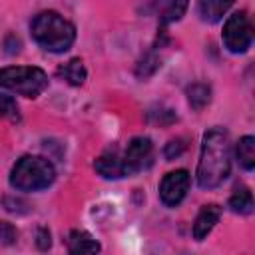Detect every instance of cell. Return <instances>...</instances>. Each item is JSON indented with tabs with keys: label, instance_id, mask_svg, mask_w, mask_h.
<instances>
[{
	"label": "cell",
	"instance_id": "obj_13",
	"mask_svg": "<svg viewBox=\"0 0 255 255\" xmlns=\"http://www.w3.org/2000/svg\"><path fill=\"white\" fill-rule=\"evenodd\" d=\"M56 74L60 80L68 82L70 86H82L86 82V68H84V62L80 58H72L70 62L62 64Z\"/></svg>",
	"mask_w": 255,
	"mask_h": 255
},
{
	"label": "cell",
	"instance_id": "obj_16",
	"mask_svg": "<svg viewBox=\"0 0 255 255\" xmlns=\"http://www.w3.org/2000/svg\"><path fill=\"white\" fill-rule=\"evenodd\" d=\"M211 100V90L205 84H191L187 88V102L193 110H203Z\"/></svg>",
	"mask_w": 255,
	"mask_h": 255
},
{
	"label": "cell",
	"instance_id": "obj_14",
	"mask_svg": "<svg viewBox=\"0 0 255 255\" xmlns=\"http://www.w3.org/2000/svg\"><path fill=\"white\" fill-rule=\"evenodd\" d=\"M235 155H237L239 165L243 169L251 171L255 167V137L253 135H243L235 145Z\"/></svg>",
	"mask_w": 255,
	"mask_h": 255
},
{
	"label": "cell",
	"instance_id": "obj_6",
	"mask_svg": "<svg viewBox=\"0 0 255 255\" xmlns=\"http://www.w3.org/2000/svg\"><path fill=\"white\" fill-rule=\"evenodd\" d=\"M153 159V143L149 137L137 135L129 139L126 149L122 151V161H124V171L126 175H133L145 167L151 165Z\"/></svg>",
	"mask_w": 255,
	"mask_h": 255
},
{
	"label": "cell",
	"instance_id": "obj_8",
	"mask_svg": "<svg viewBox=\"0 0 255 255\" xmlns=\"http://www.w3.org/2000/svg\"><path fill=\"white\" fill-rule=\"evenodd\" d=\"M94 167L96 171L106 177V179H120V177H126V171H124V161H122V151L118 147H112V149H106L96 161H94Z\"/></svg>",
	"mask_w": 255,
	"mask_h": 255
},
{
	"label": "cell",
	"instance_id": "obj_7",
	"mask_svg": "<svg viewBox=\"0 0 255 255\" xmlns=\"http://www.w3.org/2000/svg\"><path fill=\"white\" fill-rule=\"evenodd\" d=\"M189 173L185 169H175L163 175L161 183H159V199L163 205L167 207H175L183 201V197L189 191Z\"/></svg>",
	"mask_w": 255,
	"mask_h": 255
},
{
	"label": "cell",
	"instance_id": "obj_15",
	"mask_svg": "<svg viewBox=\"0 0 255 255\" xmlns=\"http://www.w3.org/2000/svg\"><path fill=\"white\" fill-rule=\"evenodd\" d=\"M229 207L233 213L239 215H249L253 211V195L247 187H237L233 195L229 197Z\"/></svg>",
	"mask_w": 255,
	"mask_h": 255
},
{
	"label": "cell",
	"instance_id": "obj_11",
	"mask_svg": "<svg viewBox=\"0 0 255 255\" xmlns=\"http://www.w3.org/2000/svg\"><path fill=\"white\" fill-rule=\"evenodd\" d=\"M66 245L70 253H98L102 249L100 243L88 231H82V229H72L66 239Z\"/></svg>",
	"mask_w": 255,
	"mask_h": 255
},
{
	"label": "cell",
	"instance_id": "obj_12",
	"mask_svg": "<svg viewBox=\"0 0 255 255\" xmlns=\"http://www.w3.org/2000/svg\"><path fill=\"white\" fill-rule=\"evenodd\" d=\"M235 0H197L199 14L205 22H219L223 14L233 6Z\"/></svg>",
	"mask_w": 255,
	"mask_h": 255
},
{
	"label": "cell",
	"instance_id": "obj_21",
	"mask_svg": "<svg viewBox=\"0 0 255 255\" xmlns=\"http://www.w3.org/2000/svg\"><path fill=\"white\" fill-rule=\"evenodd\" d=\"M52 241H50V231L46 227H40L38 229V247L40 249H50Z\"/></svg>",
	"mask_w": 255,
	"mask_h": 255
},
{
	"label": "cell",
	"instance_id": "obj_2",
	"mask_svg": "<svg viewBox=\"0 0 255 255\" xmlns=\"http://www.w3.org/2000/svg\"><path fill=\"white\" fill-rule=\"evenodd\" d=\"M30 32L36 44L48 52H66L76 40V28L54 10L40 12L30 22Z\"/></svg>",
	"mask_w": 255,
	"mask_h": 255
},
{
	"label": "cell",
	"instance_id": "obj_9",
	"mask_svg": "<svg viewBox=\"0 0 255 255\" xmlns=\"http://www.w3.org/2000/svg\"><path fill=\"white\" fill-rule=\"evenodd\" d=\"M219 217H221V207L219 205H215V203L203 205L201 211L195 217V223H193V239L203 241L211 233V229L215 227Z\"/></svg>",
	"mask_w": 255,
	"mask_h": 255
},
{
	"label": "cell",
	"instance_id": "obj_4",
	"mask_svg": "<svg viewBox=\"0 0 255 255\" xmlns=\"http://www.w3.org/2000/svg\"><path fill=\"white\" fill-rule=\"evenodd\" d=\"M0 86L24 98H38L48 88V74L36 66L0 68Z\"/></svg>",
	"mask_w": 255,
	"mask_h": 255
},
{
	"label": "cell",
	"instance_id": "obj_18",
	"mask_svg": "<svg viewBox=\"0 0 255 255\" xmlns=\"http://www.w3.org/2000/svg\"><path fill=\"white\" fill-rule=\"evenodd\" d=\"M157 66H159V60L153 54H147V56H143V60L137 66V76L139 78H147L157 70Z\"/></svg>",
	"mask_w": 255,
	"mask_h": 255
},
{
	"label": "cell",
	"instance_id": "obj_1",
	"mask_svg": "<svg viewBox=\"0 0 255 255\" xmlns=\"http://www.w3.org/2000/svg\"><path fill=\"white\" fill-rule=\"evenodd\" d=\"M231 171V147L223 129L213 128L203 135L201 155L197 163V183L203 189L221 185Z\"/></svg>",
	"mask_w": 255,
	"mask_h": 255
},
{
	"label": "cell",
	"instance_id": "obj_20",
	"mask_svg": "<svg viewBox=\"0 0 255 255\" xmlns=\"http://www.w3.org/2000/svg\"><path fill=\"white\" fill-rule=\"evenodd\" d=\"M183 149H185V139H183V137H177V139H171V141L165 145L163 153H165V157H167V159H173V157L181 155V153H183Z\"/></svg>",
	"mask_w": 255,
	"mask_h": 255
},
{
	"label": "cell",
	"instance_id": "obj_3",
	"mask_svg": "<svg viewBox=\"0 0 255 255\" xmlns=\"http://www.w3.org/2000/svg\"><path fill=\"white\" fill-rule=\"evenodd\" d=\"M56 179L54 165L40 155L20 157L10 171V185L18 191H40Z\"/></svg>",
	"mask_w": 255,
	"mask_h": 255
},
{
	"label": "cell",
	"instance_id": "obj_17",
	"mask_svg": "<svg viewBox=\"0 0 255 255\" xmlns=\"http://www.w3.org/2000/svg\"><path fill=\"white\" fill-rule=\"evenodd\" d=\"M0 118L2 120H10V122H18L20 120V112H18V104L12 96H6L0 92Z\"/></svg>",
	"mask_w": 255,
	"mask_h": 255
},
{
	"label": "cell",
	"instance_id": "obj_5",
	"mask_svg": "<svg viewBox=\"0 0 255 255\" xmlns=\"http://www.w3.org/2000/svg\"><path fill=\"white\" fill-rule=\"evenodd\" d=\"M253 42V24L247 12H235L223 26V44L233 54H243Z\"/></svg>",
	"mask_w": 255,
	"mask_h": 255
},
{
	"label": "cell",
	"instance_id": "obj_19",
	"mask_svg": "<svg viewBox=\"0 0 255 255\" xmlns=\"http://www.w3.org/2000/svg\"><path fill=\"white\" fill-rule=\"evenodd\" d=\"M16 237H18L16 227L12 223H8V221H0V243L12 245L16 241Z\"/></svg>",
	"mask_w": 255,
	"mask_h": 255
},
{
	"label": "cell",
	"instance_id": "obj_10",
	"mask_svg": "<svg viewBox=\"0 0 255 255\" xmlns=\"http://www.w3.org/2000/svg\"><path fill=\"white\" fill-rule=\"evenodd\" d=\"M187 4L189 0H153V12L159 18V22L165 26L181 20V16L187 10Z\"/></svg>",
	"mask_w": 255,
	"mask_h": 255
}]
</instances>
